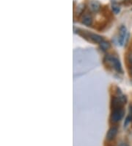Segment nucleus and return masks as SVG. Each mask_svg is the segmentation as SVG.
Wrapping results in <instances>:
<instances>
[{"instance_id":"nucleus-1","label":"nucleus","mask_w":132,"mask_h":146,"mask_svg":"<svg viewBox=\"0 0 132 146\" xmlns=\"http://www.w3.org/2000/svg\"><path fill=\"white\" fill-rule=\"evenodd\" d=\"M104 61L109 64L110 66H112L114 70L118 72H122V66L120 64V60L117 57L112 55H107L105 57Z\"/></svg>"},{"instance_id":"nucleus-2","label":"nucleus","mask_w":132,"mask_h":146,"mask_svg":"<svg viewBox=\"0 0 132 146\" xmlns=\"http://www.w3.org/2000/svg\"><path fill=\"white\" fill-rule=\"evenodd\" d=\"M124 115V111L122 108L112 109L111 114V121L113 123H118L123 119Z\"/></svg>"},{"instance_id":"nucleus-3","label":"nucleus","mask_w":132,"mask_h":146,"mask_svg":"<svg viewBox=\"0 0 132 146\" xmlns=\"http://www.w3.org/2000/svg\"><path fill=\"white\" fill-rule=\"evenodd\" d=\"M127 36V30L126 27L125 26L122 25L120 28V34H119V38H118V41H119V44H120L121 46H123L124 44V43L125 42V39Z\"/></svg>"},{"instance_id":"nucleus-4","label":"nucleus","mask_w":132,"mask_h":146,"mask_svg":"<svg viewBox=\"0 0 132 146\" xmlns=\"http://www.w3.org/2000/svg\"><path fill=\"white\" fill-rule=\"evenodd\" d=\"M89 10H90L91 12L93 13H98L100 10V4L99 3L98 1H95V0H91L90 2H89Z\"/></svg>"},{"instance_id":"nucleus-5","label":"nucleus","mask_w":132,"mask_h":146,"mask_svg":"<svg viewBox=\"0 0 132 146\" xmlns=\"http://www.w3.org/2000/svg\"><path fill=\"white\" fill-rule=\"evenodd\" d=\"M118 129L117 127L112 126L109 128L107 134H106V139L108 141H112L114 140V138L116 137L117 134H118Z\"/></svg>"},{"instance_id":"nucleus-6","label":"nucleus","mask_w":132,"mask_h":146,"mask_svg":"<svg viewBox=\"0 0 132 146\" xmlns=\"http://www.w3.org/2000/svg\"><path fill=\"white\" fill-rule=\"evenodd\" d=\"M81 22H82L83 25H86V26H90L93 23V18H92V16L88 13H86L85 14L83 15L82 18H81Z\"/></svg>"},{"instance_id":"nucleus-7","label":"nucleus","mask_w":132,"mask_h":146,"mask_svg":"<svg viewBox=\"0 0 132 146\" xmlns=\"http://www.w3.org/2000/svg\"><path fill=\"white\" fill-rule=\"evenodd\" d=\"M89 37H90V38L92 41H93L94 42L99 43V44H100L103 41H104V38H103L101 36H99V35H97V34L90 33L89 34Z\"/></svg>"},{"instance_id":"nucleus-8","label":"nucleus","mask_w":132,"mask_h":146,"mask_svg":"<svg viewBox=\"0 0 132 146\" xmlns=\"http://www.w3.org/2000/svg\"><path fill=\"white\" fill-rule=\"evenodd\" d=\"M112 11L114 12V14H118L120 11V6L118 5V4L115 2H112Z\"/></svg>"},{"instance_id":"nucleus-9","label":"nucleus","mask_w":132,"mask_h":146,"mask_svg":"<svg viewBox=\"0 0 132 146\" xmlns=\"http://www.w3.org/2000/svg\"><path fill=\"white\" fill-rule=\"evenodd\" d=\"M100 46V49L103 50V51H106L110 47V44H109V43L107 42V41H103L102 42L99 44Z\"/></svg>"},{"instance_id":"nucleus-10","label":"nucleus","mask_w":132,"mask_h":146,"mask_svg":"<svg viewBox=\"0 0 132 146\" xmlns=\"http://www.w3.org/2000/svg\"><path fill=\"white\" fill-rule=\"evenodd\" d=\"M85 10V5H83V4H80L79 5L76 7V14L79 16V15H81V13H83Z\"/></svg>"},{"instance_id":"nucleus-11","label":"nucleus","mask_w":132,"mask_h":146,"mask_svg":"<svg viewBox=\"0 0 132 146\" xmlns=\"http://www.w3.org/2000/svg\"><path fill=\"white\" fill-rule=\"evenodd\" d=\"M128 60H129V63H130V64H131L132 66V53L129 55V56H128Z\"/></svg>"},{"instance_id":"nucleus-12","label":"nucleus","mask_w":132,"mask_h":146,"mask_svg":"<svg viewBox=\"0 0 132 146\" xmlns=\"http://www.w3.org/2000/svg\"><path fill=\"white\" fill-rule=\"evenodd\" d=\"M118 146H129V145L125 143H120Z\"/></svg>"},{"instance_id":"nucleus-13","label":"nucleus","mask_w":132,"mask_h":146,"mask_svg":"<svg viewBox=\"0 0 132 146\" xmlns=\"http://www.w3.org/2000/svg\"><path fill=\"white\" fill-rule=\"evenodd\" d=\"M126 2H129V3H131L132 4V0H125Z\"/></svg>"},{"instance_id":"nucleus-14","label":"nucleus","mask_w":132,"mask_h":146,"mask_svg":"<svg viewBox=\"0 0 132 146\" xmlns=\"http://www.w3.org/2000/svg\"><path fill=\"white\" fill-rule=\"evenodd\" d=\"M131 75H132V67H131Z\"/></svg>"}]
</instances>
